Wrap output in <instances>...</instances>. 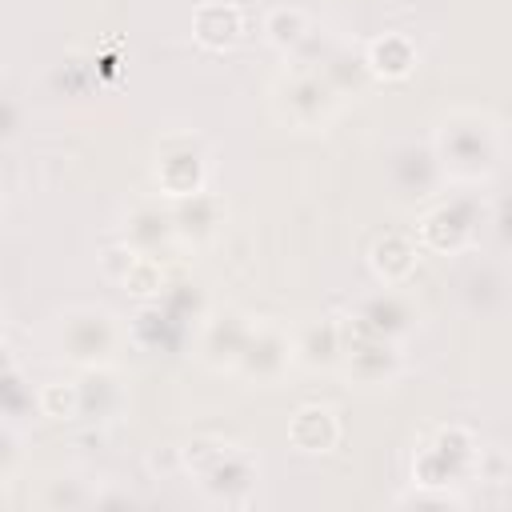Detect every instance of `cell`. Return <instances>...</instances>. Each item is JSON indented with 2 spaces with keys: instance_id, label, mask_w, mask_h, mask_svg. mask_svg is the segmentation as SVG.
Returning a JSON list of instances; mask_svg holds the SVG:
<instances>
[{
  "instance_id": "cell-1",
  "label": "cell",
  "mask_w": 512,
  "mask_h": 512,
  "mask_svg": "<svg viewBox=\"0 0 512 512\" xmlns=\"http://www.w3.org/2000/svg\"><path fill=\"white\" fill-rule=\"evenodd\" d=\"M432 152L440 164V176L460 188H480L496 176L504 140L500 124L484 108H452L432 128Z\"/></svg>"
},
{
  "instance_id": "cell-2",
  "label": "cell",
  "mask_w": 512,
  "mask_h": 512,
  "mask_svg": "<svg viewBox=\"0 0 512 512\" xmlns=\"http://www.w3.org/2000/svg\"><path fill=\"white\" fill-rule=\"evenodd\" d=\"M180 456H184V472H192L204 500L232 504V508L252 500L256 480H260V464L248 448L228 444L220 436H196L180 448Z\"/></svg>"
},
{
  "instance_id": "cell-3",
  "label": "cell",
  "mask_w": 512,
  "mask_h": 512,
  "mask_svg": "<svg viewBox=\"0 0 512 512\" xmlns=\"http://www.w3.org/2000/svg\"><path fill=\"white\" fill-rule=\"evenodd\" d=\"M56 352L72 368H108L124 348V324L104 304H72L52 324Z\"/></svg>"
},
{
  "instance_id": "cell-4",
  "label": "cell",
  "mask_w": 512,
  "mask_h": 512,
  "mask_svg": "<svg viewBox=\"0 0 512 512\" xmlns=\"http://www.w3.org/2000/svg\"><path fill=\"white\" fill-rule=\"evenodd\" d=\"M344 96L320 68H292L268 88V108L284 128L296 132H324L340 116Z\"/></svg>"
},
{
  "instance_id": "cell-5",
  "label": "cell",
  "mask_w": 512,
  "mask_h": 512,
  "mask_svg": "<svg viewBox=\"0 0 512 512\" xmlns=\"http://www.w3.org/2000/svg\"><path fill=\"white\" fill-rule=\"evenodd\" d=\"M484 448L472 428L464 424H444L436 428L412 456V484H432V488H464L468 480L480 476Z\"/></svg>"
},
{
  "instance_id": "cell-6",
  "label": "cell",
  "mask_w": 512,
  "mask_h": 512,
  "mask_svg": "<svg viewBox=\"0 0 512 512\" xmlns=\"http://www.w3.org/2000/svg\"><path fill=\"white\" fill-rule=\"evenodd\" d=\"M488 220V204L480 192L464 188L452 196H440L436 204H428L416 220V240L424 252L432 256H460L476 244L480 224Z\"/></svg>"
},
{
  "instance_id": "cell-7",
  "label": "cell",
  "mask_w": 512,
  "mask_h": 512,
  "mask_svg": "<svg viewBox=\"0 0 512 512\" xmlns=\"http://www.w3.org/2000/svg\"><path fill=\"white\" fill-rule=\"evenodd\" d=\"M212 152L200 132H164L152 152V184L164 200H184L208 188Z\"/></svg>"
},
{
  "instance_id": "cell-8",
  "label": "cell",
  "mask_w": 512,
  "mask_h": 512,
  "mask_svg": "<svg viewBox=\"0 0 512 512\" xmlns=\"http://www.w3.org/2000/svg\"><path fill=\"white\" fill-rule=\"evenodd\" d=\"M404 340L392 336H376L368 328H360L352 316H344V356H340V372L360 384V388H388L400 380L404 372Z\"/></svg>"
},
{
  "instance_id": "cell-9",
  "label": "cell",
  "mask_w": 512,
  "mask_h": 512,
  "mask_svg": "<svg viewBox=\"0 0 512 512\" xmlns=\"http://www.w3.org/2000/svg\"><path fill=\"white\" fill-rule=\"evenodd\" d=\"M292 368H296V332L284 328L280 320L264 316V320H256V328L248 336V348H244L232 376L244 380V384L268 388V384H280Z\"/></svg>"
},
{
  "instance_id": "cell-10",
  "label": "cell",
  "mask_w": 512,
  "mask_h": 512,
  "mask_svg": "<svg viewBox=\"0 0 512 512\" xmlns=\"http://www.w3.org/2000/svg\"><path fill=\"white\" fill-rule=\"evenodd\" d=\"M256 320L240 308H208L204 320L196 324V360L212 372H236L248 336H252Z\"/></svg>"
},
{
  "instance_id": "cell-11",
  "label": "cell",
  "mask_w": 512,
  "mask_h": 512,
  "mask_svg": "<svg viewBox=\"0 0 512 512\" xmlns=\"http://www.w3.org/2000/svg\"><path fill=\"white\" fill-rule=\"evenodd\" d=\"M352 320H356L360 328L376 332V336L408 340V336L416 332V324H420V308H416V300H412L408 292H400V284H396V288L380 284L372 296H364V300L356 304Z\"/></svg>"
},
{
  "instance_id": "cell-12",
  "label": "cell",
  "mask_w": 512,
  "mask_h": 512,
  "mask_svg": "<svg viewBox=\"0 0 512 512\" xmlns=\"http://www.w3.org/2000/svg\"><path fill=\"white\" fill-rule=\"evenodd\" d=\"M140 256H156V260H168V252L180 244L176 236V220H172V204H160V200H140L128 208L124 216V236Z\"/></svg>"
},
{
  "instance_id": "cell-13",
  "label": "cell",
  "mask_w": 512,
  "mask_h": 512,
  "mask_svg": "<svg viewBox=\"0 0 512 512\" xmlns=\"http://www.w3.org/2000/svg\"><path fill=\"white\" fill-rule=\"evenodd\" d=\"M248 32V12L236 0H204L192 12V40L204 52H232Z\"/></svg>"
},
{
  "instance_id": "cell-14",
  "label": "cell",
  "mask_w": 512,
  "mask_h": 512,
  "mask_svg": "<svg viewBox=\"0 0 512 512\" xmlns=\"http://www.w3.org/2000/svg\"><path fill=\"white\" fill-rule=\"evenodd\" d=\"M340 436H344L340 412H336L332 404H320V400L300 404V408L292 412V420H288V444H292L296 452H304V456H324V452H332V448L340 444Z\"/></svg>"
},
{
  "instance_id": "cell-15",
  "label": "cell",
  "mask_w": 512,
  "mask_h": 512,
  "mask_svg": "<svg viewBox=\"0 0 512 512\" xmlns=\"http://www.w3.org/2000/svg\"><path fill=\"white\" fill-rule=\"evenodd\" d=\"M360 52H364V64H368L372 80H380V84H400L420 64V48L408 32H380Z\"/></svg>"
},
{
  "instance_id": "cell-16",
  "label": "cell",
  "mask_w": 512,
  "mask_h": 512,
  "mask_svg": "<svg viewBox=\"0 0 512 512\" xmlns=\"http://www.w3.org/2000/svg\"><path fill=\"white\" fill-rule=\"evenodd\" d=\"M168 204H172L180 244H192V248L216 240V232L224 228V216H228V204L208 188L196 192V196H184V200H168Z\"/></svg>"
},
{
  "instance_id": "cell-17",
  "label": "cell",
  "mask_w": 512,
  "mask_h": 512,
  "mask_svg": "<svg viewBox=\"0 0 512 512\" xmlns=\"http://www.w3.org/2000/svg\"><path fill=\"white\" fill-rule=\"evenodd\" d=\"M344 356V316H320L296 328V364L308 372L340 368Z\"/></svg>"
},
{
  "instance_id": "cell-18",
  "label": "cell",
  "mask_w": 512,
  "mask_h": 512,
  "mask_svg": "<svg viewBox=\"0 0 512 512\" xmlns=\"http://www.w3.org/2000/svg\"><path fill=\"white\" fill-rule=\"evenodd\" d=\"M420 252L424 248H420L416 236H408V232H384L368 248V268H372V276L380 284L396 288V284H408L412 280V272L420 264Z\"/></svg>"
},
{
  "instance_id": "cell-19",
  "label": "cell",
  "mask_w": 512,
  "mask_h": 512,
  "mask_svg": "<svg viewBox=\"0 0 512 512\" xmlns=\"http://www.w3.org/2000/svg\"><path fill=\"white\" fill-rule=\"evenodd\" d=\"M312 32H316L312 16H308L304 8H296V4H276V8H268L264 20H260V36H264L276 52H284V56H296V52L312 40Z\"/></svg>"
},
{
  "instance_id": "cell-20",
  "label": "cell",
  "mask_w": 512,
  "mask_h": 512,
  "mask_svg": "<svg viewBox=\"0 0 512 512\" xmlns=\"http://www.w3.org/2000/svg\"><path fill=\"white\" fill-rule=\"evenodd\" d=\"M80 416H112L120 404H124V392H120V380L108 368H80Z\"/></svg>"
},
{
  "instance_id": "cell-21",
  "label": "cell",
  "mask_w": 512,
  "mask_h": 512,
  "mask_svg": "<svg viewBox=\"0 0 512 512\" xmlns=\"http://www.w3.org/2000/svg\"><path fill=\"white\" fill-rule=\"evenodd\" d=\"M320 72L332 80V88H336L340 96H360V92L372 84V72H368V64H364V52L352 56V52L336 48V52L320 64Z\"/></svg>"
},
{
  "instance_id": "cell-22",
  "label": "cell",
  "mask_w": 512,
  "mask_h": 512,
  "mask_svg": "<svg viewBox=\"0 0 512 512\" xmlns=\"http://www.w3.org/2000/svg\"><path fill=\"white\" fill-rule=\"evenodd\" d=\"M36 412L44 420H80V380H48L36 388Z\"/></svg>"
},
{
  "instance_id": "cell-23",
  "label": "cell",
  "mask_w": 512,
  "mask_h": 512,
  "mask_svg": "<svg viewBox=\"0 0 512 512\" xmlns=\"http://www.w3.org/2000/svg\"><path fill=\"white\" fill-rule=\"evenodd\" d=\"M136 304H152V300H160L164 296V288H168V272H164V260H156V256H140L136 264H132V272L124 276V284H120Z\"/></svg>"
},
{
  "instance_id": "cell-24",
  "label": "cell",
  "mask_w": 512,
  "mask_h": 512,
  "mask_svg": "<svg viewBox=\"0 0 512 512\" xmlns=\"http://www.w3.org/2000/svg\"><path fill=\"white\" fill-rule=\"evenodd\" d=\"M396 508H468V496L460 488H432V484H412L408 492L396 496Z\"/></svg>"
},
{
  "instance_id": "cell-25",
  "label": "cell",
  "mask_w": 512,
  "mask_h": 512,
  "mask_svg": "<svg viewBox=\"0 0 512 512\" xmlns=\"http://www.w3.org/2000/svg\"><path fill=\"white\" fill-rule=\"evenodd\" d=\"M84 504H96V488H88L84 480H72V476L48 480L44 508H84Z\"/></svg>"
},
{
  "instance_id": "cell-26",
  "label": "cell",
  "mask_w": 512,
  "mask_h": 512,
  "mask_svg": "<svg viewBox=\"0 0 512 512\" xmlns=\"http://www.w3.org/2000/svg\"><path fill=\"white\" fill-rule=\"evenodd\" d=\"M140 260V252L128 244V240H116V244H108L100 256H96V264H100V276L104 280H112V284H124V276L132 272V264Z\"/></svg>"
},
{
  "instance_id": "cell-27",
  "label": "cell",
  "mask_w": 512,
  "mask_h": 512,
  "mask_svg": "<svg viewBox=\"0 0 512 512\" xmlns=\"http://www.w3.org/2000/svg\"><path fill=\"white\" fill-rule=\"evenodd\" d=\"M0 396H4V416H8V420H16L24 404H36V396H32V388H24V376H20V368H16V364H8V368H4Z\"/></svg>"
},
{
  "instance_id": "cell-28",
  "label": "cell",
  "mask_w": 512,
  "mask_h": 512,
  "mask_svg": "<svg viewBox=\"0 0 512 512\" xmlns=\"http://www.w3.org/2000/svg\"><path fill=\"white\" fill-rule=\"evenodd\" d=\"M496 228H500L504 240H512V200L504 204V212H496Z\"/></svg>"
}]
</instances>
